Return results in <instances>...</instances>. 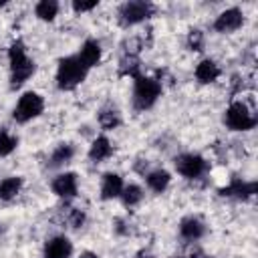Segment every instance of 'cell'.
Wrapping results in <instances>:
<instances>
[{
	"label": "cell",
	"mask_w": 258,
	"mask_h": 258,
	"mask_svg": "<svg viewBox=\"0 0 258 258\" xmlns=\"http://www.w3.org/2000/svg\"><path fill=\"white\" fill-rule=\"evenodd\" d=\"M8 64H10V87H22L36 71V62L28 56L22 40H14L8 48Z\"/></svg>",
	"instance_id": "6da1fadb"
},
{
	"label": "cell",
	"mask_w": 258,
	"mask_h": 258,
	"mask_svg": "<svg viewBox=\"0 0 258 258\" xmlns=\"http://www.w3.org/2000/svg\"><path fill=\"white\" fill-rule=\"evenodd\" d=\"M89 75V69L83 64V60L77 54L64 56L58 60L56 67V87L60 91H73L77 89Z\"/></svg>",
	"instance_id": "7a4b0ae2"
},
{
	"label": "cell",
	"mask_w": 258,
	"mask_h": 258,
	"mask_svg": "<svg viewBox=\"0 0 258 258\" xmlns=\"http://www.w3.org/2000/svg\"><path fill=\"white\" fill-rule=\"evenodd\" d=\"M161 97V83L153 77H145V75H139L133 79V97H131V103H133V109L135 111H147L151 109L157 99Z\"/></svg>",
	"instance_id": "3957f363"
},
{
	"label": "cell",
	"mask_w": 258,
	"mask_h": 258,
	"mask_svg": "<svg viewBox=\"0 0 258 258\" xmlns=\"http://www.w3.org/2000/svg\"><path fill=\"white\" fill-rule=\"evenodd\" d=\"M224 123L232 131H250L258 123L256 109L246 101H234L224 113Z\"/></svg>",
	"instance_id": "277c9868"
},
{
	"label": "cell",
	"mask_w": 258,
	"mask_h": 258,
	"mask_svg": "<svg viewBox=\"0 0 258 258\" xmlns=\"http://www.w3.org/2000/svg\"><path fill=\"white\" fill-rule=\"evenodd\" d=\"M42 111H44V99L34 91H26L16 101L12 109V117L16 123H28L38 115H42Z\"/></svg>",
	"instance_id": "5b68a950"
},
{
	"label": "cell",
	"mask_w": 258,
	"mask_h": 258,
	"mask_svg": "<svg viewBox=\"0 0 258 258\" xmlns=\"http://www.w3.org/2000/svg\"><path fill=\"white\" fill-rule=\"evenodd\" d=\"M155 6L145 0H131L119 6L117 10V20L121 26H135L139 22H145L153 14Z\"/></svg>",
	"instance_id": "8992f818"
},
{
	"label": "cell",
	"mask_w": 258,
	"mask_h": 258,
	"mask_svg": "<svg viewBox=\"0 0 258 258\" xmlns=\"http://www.w3.org/2000/svg\"><path fill=\"white\" fill-rule=\"evenodd\" d=\"M173 165H175V171L187 179H196L204 175L208 169V161L198 153H181L175 157Z\"/></svg>",
	"instance_id": "52a82bcc"
},
{
	"label": "cell",
	"mask_w": 258,
	"mask_h": 258,
	"mask_svg": "<svg viewBox=\"0 0 258 258\" xmlns=\"http://www.w3.org/2000/svg\"><path fill=\"white\" fill-rule=\"evenodd\" d=\"M244 24V14L240 8H226L224 12L218 14V18L214 20V30L220 34H230L236 32L240 26Z\"/></svg>",
	"instance_id": "ba28073f"
},
{
	"label": "cell",
	"mask_w": 258,
	"mask_h": 258,
	"mask_svg": "<svg viewBox=\"0 0 258 258\" xmlns=\"http://www.w3.org/2000/svg\"><path fill=\"white\" fill-rule=\"evenodd\" d=\"M50 187H52V194H54V196H58V198H62V200H71V198H75L77 191H79V177H77V173H73V171L58 173V175L52 179Z\"/></svg>",
	"instance_id": "9c48e42d"
},
{
	"label": "cell",
	"mask_w": 258,
	"mask_h": 258,
	"mask_svg": "<svg viewBox=\"0 0 258 258\" xmlns=\"http://www.w3.org/2000/svg\"><path fill=\"white\" fill-rule=\"evenodd\" d=\"M256 194V181H242V179H232L230 185L220 189V196L224 198H238V200H248Z\"/></svg>",
	"instance_id": "30bf717a"
},
{
	"label": "cell",
	"mask_w": 258,
	"mask_h": 258,
	"mask_svg": "<svg viewBox=\"0 0 258 258\" xmlns=\"http://www.w3.org/2000/svg\"><path fill=\"white\" fill-rule=\"evenodd\" d=\"M73 244L67 236H54L44 244V258H71Z\"/></svg>",
	"instance_id": "8fae6325"
},
{
	"label": "cell",
	"mask_w": 258,
	"mask_h": 258,
	"mask_svg": "<svg viewBox=\"0 0 258 258\" xmlns=\"http://www.w3.org/2000/svg\"><path fill=\"white\" fill-rule=\"evenodd\" d=\"M204 234H206V224H204L200 218L187 216V218H183V220L179 222V236H181L183 240L196 242V240H200Z\"/></svg>",
	"instance_id": "7c38bea8"
},
{
	"label": "cell",
	"mask_w": 258,
	"mask_h": 258,
	"mask_svg": "<svg viewBox=\"0 0 258 258\" xmlns=\"http://www.w3.org/2000/svg\"><path fill=\"white\" fill-rule=\"evenodd\" d=\"M101 54H103L101 44H99L97 40H93V38L85 40V42H83V46H81V50L77 52V56L83 60V64H85L89 71L101 62Z\"/></svg>",
	"instance_id": "4fadbf2b"
},
{
	"label": "cell",
	"mask_w": 258,
	"mask_h": 258,
	"mask_svg": "<svg viewBox=\"0 0 258 258\" xmlns=\"http://www.w3.org/2000/svg\"><path fill=\"white\" fill-rule=\"evenodd\" d=\"M194 75H196L198 83H202V85H210V83H216V81L220 79L222 71H220V67L216 64V60H212V58H204V60L198 62Z\"/></svg>",
	"instance_id": "5bb4252c"
},
{
	"label": "cell",
	"mask_w": 258,
	"mask_h": 258,
	"mask_svg": "<svg viewBox=\"0 0 258 258\" xmlns=\"http://www.w3.org/2000/svg\"><path fill=\"white\" fill-rule=\"evenodd\" d=\"M125 183L119 173H105L101 179V200H115L121 198Z\"/></svg>",
	"instance_id": "9a60e30c"
},
{
	"label": "cell",
	"mask_w": 258,
	"mask_h": 258,
	"mask_svg": "<svg viewBox=\"0 0 258 258\" xmlns=\"http://www.w3.org/2000/svg\"><path fill=\"white\" fill-rule=\"evenodd\" d=\"M111 155H113V143L105 135H99L89 147V159L95 163H101V161L109 159Z\"/></svg>",
	"instance_id": "2e32d148"
},
{
	"label": "cell",
	"mask_w": 258,
	"mask_h": 258,
	"mask_svg": "<svg viewBox=\"0 0 258 258\" xmlns=\"http://www.w3.org/2000/svg\"><path fill=\"white\" fill-rule=\"evenodd\" d=\"M169 181H171V175H169V171H165V169H153V171H149V173L145 175L147 187H149L151 191H155V194L165 191L167 185H169Z\"/></svg>",
	"instance_id": "e0dca14e"
},
{
	"label": "cell",
	"mask_w": 258,
	"mask_h": 258,
	"mask_svg": "<svg viewBox=\"0 0 258 258\" xmlns=\"http://www.w3.org/2000/svg\"><path fill=\"white\" fill-rule=\"evenodd\" d=\"M22 183H24V181H22L20 175L4 177V179L0 181V200H2V202H10V200H14V198L20 194Z\"/></svg>",
	"instance_id": "ac0fdd59"
},
{
	"label": "cell",
	"mask_w": 258,
	"mask_h": 258,
	"mask_svg": "<svg viewBox=\"0 0 258 258\" xmlns=\"http://www.w3.org/2000/svg\"><path fill=\"white\" fill-rule=\"evenodd\" d=\"M73 155H75V147H73L71 143H60V145L50 153V157H48V167L56 169V167L69 163V161L73 159Z\"/></svg>",
	"instance_id": "d6986e66"
},
{
	"label": "cell",
	"mask_w": 258,
	"mask_h": 258,
	"mask_svg": "<svg viewBox=\"0 0 258 258\" xmlns=\"http://www.w3.org/2000/svg\"><path fill=\"white\" fill-rule=\"evenodd\" d=\"M119 75L121 77H131V79L139 77L141 75V62H139V58L135 54H125L121 58V62H119Z\"/></svg>",
	"instance_id": "ffe728a7"
},
{
	"label": "cell",
	"mask_w": 258,
	"mask_h": 258,
	"mask_svg": "<svg viewBox=\"0 0 258 258\" xmlns=\"http://www.w3.org/2000/svg\"><path fill=\"white\" fill-rule=\"evenodd\" d=\"M34 14L44 20V22H52L58 14V2L54 0H40L36 6H34Z\"/></svg>",
	"instance_id": "44dd1931"
},
{
	"label": "cell",
	"mask_w": 258,
	"mask_h": 258,
	"mask_svg": "<svg viewBox=\"0 0 258 258\" xmlns=\"http://www.w3.org/2000/svg\"><path fill=\"white\" fill-rule=\"evenodd\" d=\"M121 200H123V204H125L127 208H135V206L143 200V189H141L137 183H129V185L123 187Z\"/></svg>",
	"instance_id": "7402d4cb"
},
{
	"label": "cell",
	"mask_w": 258,
	"mask_h": 258,
	"mask_svg": "<svg viewBox=\"0 0 258 258\" xmlns=\"http://www.w3.org/2000/svg\"><path fill=\"white\" fill-rule=\"evenodd\" d=\"M18 147V137L8 129H0V157H8Z\"/></svg>",
	"instance_id": "603a6c76"
},
{
	"label": "cell",
	"mask_w": 258,
	"mask_h": 258,
	"mask_svg": "<svg viewBox=\"0 0 258 258\" xmlns=\"http://www.w3.org/2000/svg\"><path fill=\"white\" fill-rule=\"evenodd\" d=\"M99 125L105 129V131H113L121 125V117L115 109H103L99 113Z\"/></svg>",
	"instance_id": "cb8c5ba5"
},
{
	"label": "cell",
	"mask_w": 258,
	"mask_h": 258,
	"mask_svg": "<svg viewBox=\"0 0 258 258\" xmlns=\"http://www.w3.org/2000/svg\"><path fill=\"white\" fill-rule=\"evenodd\" d=\"M187 48L200 52L204 48V32L200 28H191L187 32Z\"/></svg>",
	"instance_id": "d4e9b609"
},
{
	"label": "cell",
	"mask_w": 258,
	"mask_h": 258,
	"mask_svg": "<svg viewBox=\"0 0 258 258\" xmlns=\"http://www.w3.org/2000/svg\"><path fill=\"white\" fill-rule=\"evenodd\" d=\"M69 224H71L73 228H81V226L85 224V212L73 208V210L69 212Z\"/></svg>",
	"instance_id": "484cf974"
},
{
	"label": "cell",
	"mask_w": 258,
	"mask_h": 258,
	"mask_svg": "<svg viewBox=\"0 0 258 258\" xmlns=\"http://www.w3.org/2000/svg\"><path fill=\"white\" fill-rule=\"evenodd\" d=\"M99 6V2L97 0H91V2H81V0H75L73 2V10L75 12H89V10H93V8H97Z\"/></svg>",
	"instance_id": "4316f807"
},
{
	"label": "cell",
	"mask_w": 258,
	"mask_h": 258,
	"mask_svg": "<svg viewBox=\"0 0 258 258\" xmlns=\"http://www.w3.org/2000/svg\"><path fill=\"white\" fill-rule=\"evenodd\" d=\"M79 258H99L95 252H91V250H85V252H81L79 254Z\"/></svg>",
	"instance_id": "83f0119b"
},
{
	"label": "cell",
	"mask_w": 258,
	"mask_h": 258,
	"mask_svg": "<svg viewBox=\"0 0 258 258\" xmlns=\"http://www.w3.org/2000/svg\"><path fill=\"white\" fill-rule=\"evenodd\" d=\"M137 258H153V256H151V254H147V252H139V254H137Z\"/></svg>",
	"instance_id": "f1b7e54d"
},
{
	"label": "cell",
	"mask_w": 258,
	"mask_h": 258,
	"mask_svg": "<svg viewBox=\"0 0 258 258\" xmlns=\"http://www.w3.org/2000/svg\"><path fill=\"white\" fill-rule=\"evenodd\" d=\"M2 6H6V2H0V8H2Z\"/></svg>",
	"instance_id": "f546056e"
},
{
	"label": "cell",
	"mask_w": 258,
	"mask_h": 258,
	"mask_svg": "<svg viewBox=\"0 0 258 258\" xmlns=\"http://www.w3.org/2000/svg\"><path fill=\"white\" fill-rule=\"evenodd\" d=\"M171 258H181V256H171Z\"/></svg>",
	"instance_id": "4dcf8cb0"
}]
</instances>
